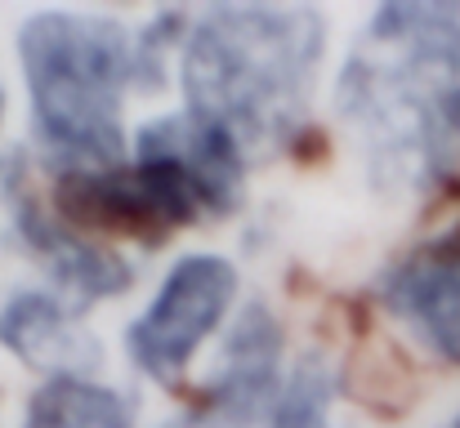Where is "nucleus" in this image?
<instances>
[{"mask_svg":"<svg viewBox=\"0 0 460 428\" xmlns=\"http://www.w3.org/2000/svg\"><path fill=\"white\" fill-rule=\"evenodd\" d=\"M460 99V4L394 0L371 13L335 81V112L380 188L407 192L443 174Z\"/></svg>","mask_w":460,"mask_h":428,"instance_id":"1","label":"nucleus"},{"mask_svg":"<svg viewBox=\"0 0 460 428\" xmlns=\"http://www.w3.org/2000/svg\"><path fill=\"white\" fill-rule=\"evenodd\" d=\"M326 27L313 4H206L179 54L188 112L251 156L300 139L322 72Z\"/></svg>","mask_w":460,"mask_h":428,"instance_id":"2","label":"nucleus"},{"mask_svg":"<svg viewBox=\"0 0 460 428\" xmlns=\"http://www.w3.org/2000/svg\"><path fill=\"white\" fill-rule=\"evenodd\" d=\"M18 58L45 165L54 174L121 165V103L135 90V36L108 18L45 9L22 22Z\"/></svg>","mask_w":460,"mask_h":428,"instance_id":"3","label":"nucleus"},{"mask_svg":"<svg viewBox=\"0 0 460 428\" xmlns=\"http://www.w3.org/2000/svg\"><path fill=\"white\" fill-rule=\"evenodd\" d=\"M246 165L251 161L237 143L188 108L148 121L130 152V170L153 192L170 232L201 219H228L242 205Z\"/></svg>","mask_w":460,"mask_h":428,"instance_id":"4","label":"nucleus"},{"mask_svg":"<svg viewBox=\"0 0 460 428\" xmlns=\"http://www.w3.org/2000/svg\"><path fill=\"white\" fill-rule=\"evenodd\" d=\"M233 299L237 268L224 255H183L126 330L130 362L156 384H179L197 348L224 326Z\"/></svg>","mask_w":460,"mask_h":428,"instance_id":"5","label":"nucleus"},{"mask_svg":"<svg viewBox=\"0 0 460 428\" xmlns=\"http://www.w3.org/2000/svg\"><path fill=\"white\" fill-rule=\"evenodd\" d=\"M0 192H4V201L13 210L18 241L45 264V273L58 282L67 303H99V299H112V294L130 290L135 268L126 264V255L81 237V228H72L63 214H49L36 201V192L27 188V174H22L18 161L4 165Z\"/></svg>","mask_w":460,"mask_h":428,"instance_id":"6","label":"nucleus"},{"mask_svg":"<svg viewBox=\"0 0 460 428\" xmlns=\"http://www.w3.org/2000/svg\"><path fill=\"white\" fill-rule=\"evenodd\" d=\"M376 294L443 362L460 366V223L394 259L376 282Z\"/></svg>","mask_w":460,"mask_h":428,"instance_id":"7","label":"nucleus"},{"mask_svg":"<svg viewBox=\"0 0 460 428\" xmlns=\"http://www.w3.org/2000/svg\"><path fill=\"white\" fill-rule=\"evenodd\" d=\"M0 344L45 380H90L103 362L99 335L54 290H18L0 303Z\"/></svg>","mask_w":460,"mask_h":428,"instance_id":"8","label":"nucleus"},{"mask_svg":"<svg viewBox=\"0 0 460 428\" xmlns=\"http://www.w3.org/2000/svg\"><path fill=\"white\" fill-rule=\"evenodd\" d=\"M282 353H287L282 321L273 317V308L264 299H251L237 312V321L228 326L224 348L215 357V371L201 384L197 402L264 420L273 397H278V389H282V380H287L282 375Z\"/></svg>","mask_w":460,"mask_h":428,"instance_id":"9","label":"nucleus"},{"mask_svg":"<svg viewBox=\"0 0 460 428\" xmlns=\"http://www.w3.org/2000/svg\"><path fill=\"white\" fill-rule=\"evenodd\" d=\"M22 428H135V397L94 380H45Z\"/></svg>","mask_w":460,"mask_h":428,"instance_id":"10","label":"nucleus"},{"mask_svg":"<svg viewBox=\"0 0 460 428\" xmlns=\"http://www.w3.org/2000/svg\"><path fill=\"white\" fill-rule=\"evenodd\" d=\"M335 402H340L335 366L322 353H305L287 371V380H282V389H278V397L264 415V428H340L335 424Z\"/></svg>","mask_w":460,"mask_h":428,"instance_id":"11","label":"nucleus"},{"mask_svg":"<svg viewBox=\"0 0 460 428\" xmlns=\"http://www.w3.org/2000/svg\"><path fill=\"white\" fill-rule=\"evenodd\" d=\"M161 428H264V420H251V415H237V411L197 402L188 415H179V420H170V424H161Z\"/></svg>","mask_w":460,"mask_h":428,"instance_id":"12","label":"nucleus"},{"mask_svg":"<svg viewBox=\"0 0 460 428\" xmlns=\"http://www.w3.org/2000/svg\"><path fill=\"white\" fill-rule=\"evenodd\" d=\"M452 130L460 135V99H456V112H452Z\"/></svg>","mask_w":460,"mask_h":428,"instance_id":"13","label":"nucleus"},{"mask_svg":"<svg viewBox=\"0 0 460 428\" xmlns=\"http://www.w3.org/2000/svg\"><path fill=\"white\" fill-rule=\"evenodd\" d=\"M447 428H460V415H456V420H452V424H447Z\"/></svg>","mask_w":460,"mask_h":428,"instance_id":"14","label":"nucleus"},{"mask_svg":"<svg viewBox=\"0 0 460 428\" xmlns=\"http://www.w3.org/2000/svg\"><path fill=\"white\" fill-rule=\"evenodd\" d=\"M0 112H4V94H0Z\"/></svg>","mask_w":460,"mask_h":428,"instance_id":"15","label":"nucleus"}]
</instances>
